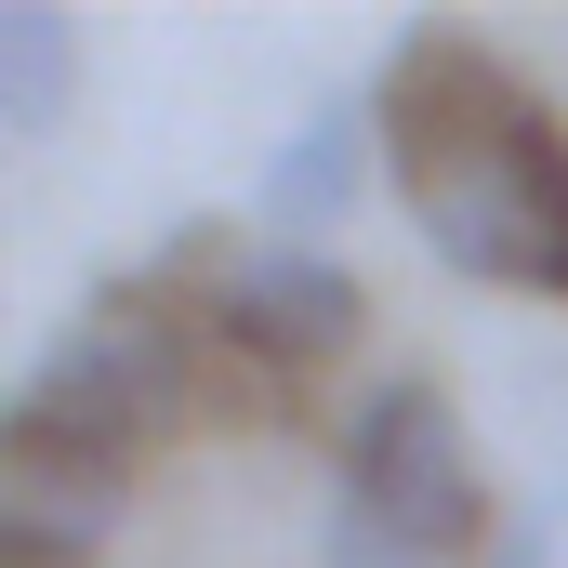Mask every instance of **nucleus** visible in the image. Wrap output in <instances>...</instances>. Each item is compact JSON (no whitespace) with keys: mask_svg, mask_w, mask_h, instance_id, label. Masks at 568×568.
Returning a JSON list of instances; mask_svg holds the SVG:
<instances>
[{"mask_svg":"<svg viewBox=\"0 0 568 568\" xmlns=\"http://www.w3.org/2000/svg\"><path fill=\"white\" fill-rule=\"evenodd\" d=\"M371 120H384V172L410 185V225L449 278L568 304V120L476 27H410Z\"/></svg>","mask_w":568,"mask_h":568,"instance_id":"obj_1","label":"nucleus"},{"mask_svg":"<svg viewBox=\"0 0 568 568\" xmlns=\"http://www.w3.org/2000/svg\"><path fill=\"white\" fill-rule=\"evenodd\" d=\"M199 397H212V331L185 304L106 291L80 331H53L27 357V384L0 410V463H27V476H106L120 489L159 436L199 424Z\"/></svg>","mask_w":568,"mask_h":568,"instance_id":"obj_2","label":"nucleus"},{"mask_svg":"<svg viewBox=\"0 0 568 568\" xmlns=\"http://www.w3.org/2000/svg\"><path fill=\"white\" fill-rule=\"evenodd\" d=\"M331 568H436V556H503V529H489V476H476V449L449 424V397H436L424 371H397L357 424H344V463H331Z\"/></svg>","mask_w":568,"mask_h":568,"instance_id":"obj_3","label":"nucleus"},{"mask_svg":"<svg viewBox=\"0 0 568 568\" xmlns=\"http://www.w3.org/2000/svg\"><path fill=\"white\" fill-rule=\"evenodd\" d=\"M357 331H371L357 265H344V252H304V239L239 252V278L212 291V357H239L252 384H304V371H331Z\"/></svg>","mask_w":568,"mask_h":568,"instance_id":"obj_4","label":"nucleus"},{"mask_svg":"<svg viewBox=\"0 0 568 568\" xmlns=\"http://www.w3.org/2000/svg\"><path fill=\"white\" fill-rule=\"evenodd\" d=\"M371 159H384V120H371V93H331L317 120H291L278 159H265V185H252V212L317 252V225H344L357 212V185H371Z\"/></svg>","mask_w":568,"mask_h":568,"instance_id":"obj_5","label":"nucleus"},{"mask_svg":"<svg viewBox=\"0 0 568 568\" xmlns=\"http://www.w3.org/2000/svg\"><path fill=\"white\" fill-rule=\"evenodd\" d=\"M80 106V13L67 0H0V133L53 145Z\"/></svg>","mask_w":568,"mask_h":568,"instance_id":"obj_6","label":"nucleus"},{"mask_svg":"<svg viewBox=\"0 0 568 568\" xmlns=\"http://www.w3.org/2000/svg\"><path fill=\"white\" fill-rule=\"evenodd\" d=\"M106 529H120L106 476H27V463H0V568H93Z\"/></svg>","mask_w":568,"mask_h":568,"instance_id":"obj_7","label":"nucleus"},{"mask_svg":"<svg viewBox=\"0 0 568 568\" xmlns=\"http://www.w3.org/2000/svg\"><path fill=\"white\" fill-rule=\"evenodd\" d=\"M489 568H556V542H542V529H503V556Z\"/></svg>","mask_w":568,"mask_h":568,"instance_id":"obj_8","label":"nucleus"}]
</instances>
